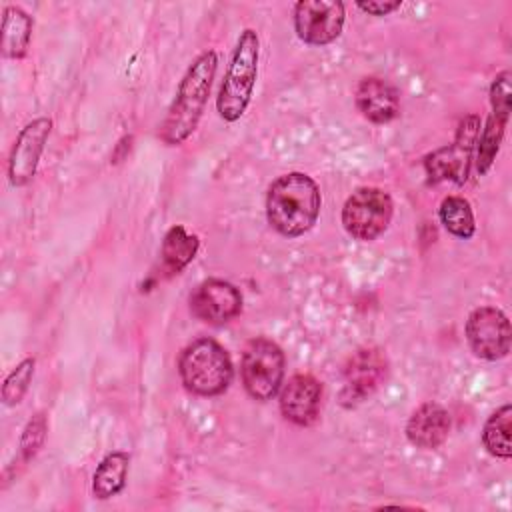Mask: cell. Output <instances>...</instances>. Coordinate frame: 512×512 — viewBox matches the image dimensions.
I'll return each instance as SVG.
<instances>
[{"label": "cell", "instance_id": "obj_1", "mask_svg": "<svg viewBox=\"0 0 512 512\" xmlns=\"http://www.w3.org/2000/svg\"><path fill=\"white\" fill-rule=\"evenodd\" d=\"M320 214L318 184L304 172L278 176L266 194L268 224L286 238L306 234Z\"/></svg>", "mask_w": 512, "mask_h": 512}, {"label": "cell", "instance_id": "obj_2", "mask_svg": "<svg viewBox=\"0 0 512 512\" xmlns=\"http://www.w3.org/2000/svg\"><path fill=\"white\" fill-rule=\"evenodd\" d=\"M218 56L214 50L202 52L180 80L176 98L160 126V140L168 146L182 144L198 126L208 102L210 86L216 74Z\"/></svg>", "mask_w": 512, "mask_h": 512}, {"label": "cell", "instance_id": "obj_3", "mask_svg": "<svg viewBox=\"0 0 512 512\" xmlns=\"http://www.w3.org/2000/svg\"><path fill=\"white\" fill-rule=\"evenodd\" d=\"M178 374L192 394L218 396L230 386L234 368L224 346L212 338H198L180 352Z\"/></svg>", "mask_w": 512, "mask_h": 512}, {"label": "cell", "instance_id": "obj_4", "mask_svg": "<svg viewBox=\"0 0 512 512\" xmlns=\"http://www.w3.org/2000/svg\"><path fill=\"white\" fill-rule=\"evenodd\" d=\"M260 40L252 28H246L236 42L228 70L224 74L216 108L226 122H236L248 108L256 74H258V50Z\"/></svg>", "mask_w": 512, "mask_h": 512}, {"label": "cell", "instance_id": "obj_5", "mask_svg": "<svg viewBox=\"0 0 512 512\" xmlns=\"http://www.w3.org/2000/svg\"><path fill=\"white\" fill-rule=\"evenodd\" d=\"M284 352L268 338H254L242 352L240 376L246 392L260 402L274 398L284 378Z\"/></svg>", "mask_w": 512, "mask_h": 512}, {"label": "cell", "instance_id": "obj_6", "mask_svg": "<svg viewBox=\"0 0 512 512\" xmlns=\"http://www.w3.org/2000/svg\"><path fill=\"white\" fill-rule=\"evenodd\" d=\"M394 212L388 192L372 186L354 190L342 208V226L356 240H374L386 232Z\"/></svg>", "mask_w": 512, "mask_h": 512}, {"label": "cell", "instance_id": "obj_7", "mask_svg": "<svg viewBox=\"0 0 512 512\" xmlns=\"http://www.w3.org/2000/svg\"><path fill=\"white\" fill-rule=\"evenodd\" d=\"M480 134V118L476 114H468L460 120L456 138L450 146H444L426 156L424 166L432 182L450 180L462 184L468 176L472 150Z\"/></svg>", "mask_w": 512, "mask_h": 512}, {"label": "cell", "instance_id": "obj_8", "mask_svg": "<svg viewBox=\"0 0 512 512\" xmlns=\"http://www.w3.org/2000/svg\"><path fill=\"white\" fill-rule=\"evenodd\" d=\"M466 338L476 356L484 360H500L510 352V322L502 310L480 306L472 310L466 320Z\"/></svg>", "mask_w": 512, "mask_h": 512}, {"label": "cell", "instance_id": "obj_9", "mask_svg": "<svg viewBox=\"0 0 512 512\" xmlns=\"http://www.w3.org/2000/svg\"><path fill=\"white\" fill-rule=\"evenodd\" d=\"M294 28L306 44H330L342 34L344 4L338 0H302L294 6Z\"/></svg>", "mask_w": 512, "mask_h": 512}, {"label": "cell", "instance_id": "obj_10", "mask_svg": "<svg viewBox=\"0 0 512 512\" xmlns=\"http://www.w3.org/2000/svg\"><path fill=\"white\" fill-rule=\"evenodd\" d=\"M388 360L378 348L356 350L344 368V386L340 392L344 406H354L366 400L386 378Z\"/></svg>", "mask_w": 512, "mask_h": 512}, {"label": "cell", "instance_id": "obj_11", "mask_svg": "<svg viewBox=\"0 0 512 512\" xmlns=\"http://www.w3.org/2000/svg\"><path fill=\"white\" fill-rule=\"evenodd\" d=\"M192 314L208 324H224L240 314L242 294L226 280L210 278L200 282L190 294Z\"/></svg>", "mask_w": 512, "mask_h": 512}, {"label": "cell", "instance_id": "obj_12", "mask_svg": "<svg viewBox=\"0 0 512 512\" xmlns=\"http://www.w3.org/2000/svg\"><path fill=\"white\" fill-rule=\"evenodd\" d=\"M50 130V118H36L20 130L8 158V180L12 186H24L34 178Z\"/></svg>", "mask_w": 512, "mask_h": 512}, {"label": "cell", "instance_id": "obj_13", "mask_svg": "<svg viewBox=\"0 0 512 512\" xmlns=\"http://www.w3.org/2000/svg\"><path fill=\"white\" fill-rule=\"evenodd\" d=\"M322 384L310 374L292 376L280 392V412L296 426H308L318 418Z\"/></svg>", "mask_w": 512, "mask_h": 512}, {"label": "cell", "instance_id": "obj_14", "mask_svg": "<svg viewBox=\"0 0 512 512\" xmlns=\"http://www.w3.org/2000/svg\"><path fill=\"white\" fill-rule=\"evenodd\" d=\"M356 106L366 120L374 124H386L398 116V90L382 78L368 76L360 80L356 88Z\"/></svg>", "mask_w": 512, "mask_h": 512}, {"label": "cell", "instance_id": "obj_15", "mask_svg": "<svg viewBox=\"0 0 512 512\" xmlns=\"http://www.w3.org/2000/svg\"><path fill=\"white\" fill-rule=\"evenodd\" d=\"M450 414L436 402L418 406L406 424V438L422 450H434L448 438Z\"/></svg>", "mask_w": 512, "mask_h": 512}, {"label": "cell", "instance_id": "obj_16", "mask_svg": "<svg viewBox=\"0 0 512 512\" xmlns=\"http://www.w3.org/2000/svg\"><path fill=\"white\" fill-rule=\"evenodd\" d=\"M32 36V18L18 6H6L2 14V54L4 58H22Z\"/></svg>", "mask_w": 512, "mask_h": 512}, {"label": "cell", "instance_id": "obj_17", "mask_svg": "<svg viewBox=\"0 0 512 512\" xmlns=\"http://www.w3.org/2000/svg\"><path fill=\"white\" fill-rule=\"evenodd\" d=\"M200 246L198 236L188 234L184 230V226H172L162 242V266L166 272L170 274H178L180 270H184L196 256Z\"/></svg>", "mask_w": 512, "mask_h": 512}, {"label": "cell", "instance_id": "obj_18", "mask_svg": "<svg viewBox=\"0 0 512 512\" xmlns=\"http://www.w3.org/2000/svg\"><path fill=\"white\" fill-rule=\"evenodd\" d=\"M130 456L126 452H110L96 468L92 478V492L100 500H108L126 486Z\"/></svg>", "mask_w": 512, "mask_h": 512}, {"label": "cell", "instance_id": "obj_19", "mask_svg": "<svg viewBox=\"0 0 512 512\" xmlns=\"http://www.w3.org/2000/svg\"><path fill=\"white\" fill-rule=\"evenodd\" d=\"M510 430H512V406L504 404L484 424V430H482L484 448L492 456L508 460L512 456Z\"/></svg>", "mask_w": 512, "mask_h": 512}, {"label": "cell", "instance_id": "obj_20", "mask_svg": "<svg viewBox=\"0 0 512 512\" xmlns=\"http://www.w3.org/2000/svg\"><path fill=\"white\" fill-rule=\"evenodd\" d=\"M438 216H440V222L442 226L452 234V236H458V238H470L476 230V224H474V214H472V208H470V202L462 196H446L440 204V210H438Z\"/></svg>", "mask_w": 512, "mask_h": 512}, {"label": "cell", "instance_id": "obj_21", "mask_svg": "<svg viewBox=\"0 0 512 512\" xmlns=\"http://www.w3.org/2000/svg\"><path fill=\"white\" fill-rule=\"evenodd\" d=\"M506 122H508V118L498 116L494 112L490 114L484 130L480 134V142H478V156H476V170H478V174H486L488 168L492 166V162H494V158L498 154L502 136H504Z\"/></svg>", "mask_w": 512, "mask_h": 512}, {"label": "cell", "instance_id": "obj_22", "mask_svg": "<svg viewBox=\"0 0 512 512\" xmlns=\"http://www.w3.org/2000/svg\"><path fill=\"white\" fill-rule=\"evenodd\" d=\"M34 366H36V360L34 358H24L4 380V386H2V400L6 406H14L18 404L30 382H32V376H34Z\"/></svg>", "mask_w": 512, "mask_h": 512}, {"label": "cell", "instance_id": "obj_23", "mask_svg": "<svg viewBox=\"0 0 512 512\" xmlns=\"http://www.w3.org/2000/svg\"><path fill=\"white\" fill-rule=\"evenodd\" d=\"M46 430H48L46 414L44 412H36L28 420V424H26L22 436H20V446H18L20 448V462L26 464V462H30L38 454V450L44 444Z\"/></svg>", "mask_w": 512, "mask_h": 512}, {"label": "cell", "instance_id": "obj_24", "mask_svg": "<svg viewBox=\"0 0 512 512\" xmlns=\"http://www.w3.org/2000/svg\"><path fill=\"white\" fill-rule=\"evenodd\" d=\"M490 102H492V112L498 116L508 118L510 108H512V88H510V72L504 70L500 72L492 86H490Z\"/></svg>", "mask_w": 512, "mask_h": 512}, {"label": "cell", "instance_id": "obj_25", "mask_svg": "<svg viewBox=\"0 0 512 512\" xmlns=\"http://www.w3.org/2000/svg\"><path fill=\"white\" fill-rule=\"evenodd\" d=\"M356 6L366 12V14H372V16H386L394 10H398L402 6L400 0H394V2H388V0H380V2H356Z\"/></svg>", "mask_w": 512, "mask_h": 512}]
</instances>
